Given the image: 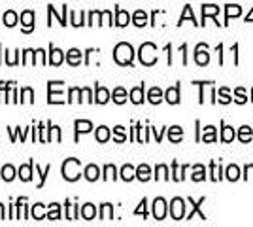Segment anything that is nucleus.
I'll return each instance as SVG.
<instances>
[{
	"instance_id": "55",
	"label": "nucleus",
	"mask_w": 253,
	"mask_h": 227,
	"mask_svg": "<svg viewBox=\"0 0 253 227\" xmlns=\"http://www.w3.org/2000/svg\"><path fill=\"white\" fill-rule=\"evenodd\" d=\"M0 220H4V207L0 205Z\"/></svg>"
},
{
	"instance_id": "45",
	"label": "nucleus",
	"mask_w": 253,
	"mask_h": 227,
	"mask_svg": "<svg viewBox=\"0 0 253 227\" xmlns=\"http://www.w3.org/2000/svg\"><path fill=\"white\" fill-rule=\"evenodd\" d=\"M187 17H191L193 21H195V17H193V10H191V6H186V10H184V16H182V19H180V25L186 21Z\"/></svg>"
},
{
	"instance_id": "4",
	"label": "nucleus",
	"mask_w": 253,
	"mask_h": 227,
	"mask_svg": "<svg viewBox=\"0 0 253 227\" xmlns=\"http://www.w3.org/2000/svg\"><path fill=\"white\" fill-rule=\"evenodd\" d=\"M170 214L174 220H182L186 216V205H184V199L176 197L172 203H170Z\"/></svg>"
},
{
	"instance_id": "27",
	"label": "nucleus",
	"mask_w": 253,
	"mask_h": 227,
	"mask_svg": "<svg viewBox=\"0 0 253 227\" xmlns=\"http://www.w3.org/2000/svg\"><path fill=\"white\" fill-rule=\"evenodd\" d=\"M235 137H236V133H235L233 127H223V133H221V140L223 142H231V140H235Z\"/></svg>"
},
{
	"instance_id": "54",
	"label": "nucleus",
	"mask_w": 253,
	"mask_h": 227,
	"mask_svg": "<svg viewBox=\"0 0 253 227\" xmlns=\"http://www.w3.org/2000/svg\"><path fill=\"white\" fill-rule=\"evenodd\" d=\"M17 135L23 139V131H21V127H17ZM12 140H16V135H14V139H12Z\"/></svg>"
},
{
	"instance_id": "3",
	"label": "nucleus",
	"mask_w": 253,
	"mask_h": 227,
	"mask_svg": "<svg viewBox=\"0 0 253 227\" xmlns=\"http://www.w3.org/2000/svg\"><path fill=\"white\" fill-rule=\"evenodd\" d=\"M138 55H140V61L146 67H152V65H155V61H157V48L153 46L152 42H146V44H142Z\"/></svg>"
},
{
	"instance_id": "51",
	"label": "nucleus",
	"mask_w": 253,
	"mask_h": 227,
	"mask_svg": "<svg viewBox=\"0 0 253 227\" xmlns=\"http://www.w3.org/2000/svg\"><path fill=\"white\" fill-rule=\"evenodd\" d=\"M53 135H55V140L59 142V140H61V129H59V127H53Z\"/></svg>"
},
{
	"instance_id": "8",
	"label": "nucleus",
	"mask_w": 253,
	"mask_h": 227,
	"mask_svg": "<svg viewBox=\"0 0 253 227\" xmlns=\"http://www.w3.org/2000/svg\"><path fill=\"white\" fill-rule=\"evenodd\" d=\"M57 89V82H50V105H57V103H65L63 99V93L61 91H55Z\"/></svg>"
},
{
	"instance_id": "47",
	"label": "nucleus",
	"mask_w": 253,
	"mask_h": 227,
	"mask_svg": "<svg viewBox=\"0 0 253 227\" xmlns=\"http://www.w3.org/2000/svg\"><path fill=\"white\" fill-rule=\"evenodd\" d=\"M236 101H238V103H240V105H244V103L248 101V99H246V91H244V89H242V87L236 89Z\"/></svg>"
},
{
	"instance_id": "1",
	"label": "nucleus",
	"mask_w": 253,
	"mask_h": 227,
	"mask_svg": "<svg viewBox=\"0 0 253 227\" xmlns=\"http://www.w3.org/2000/svg\"><path fill=\"white\" fill-rule=\"evenodd\" d=\"M133 57H135V52H133V46H131V44L121 42V44L116 46L114 59L118 61L119 65H131V63H133Z\"/></svg>"
},
{
	"instance_id": "16",
	"label": "nucleus",
	"mask_w": 253,
	"mask_h": 227,
	"mask_svg": "<svg viewBox=\"0 0 253 227\" xmlns=\"http://www.w3.org/2000/svg\"><path fill=\"white\" fill-rule=\"evenodd\" d=\"M184 137V131H182V127H178V125H174V127H170L169 131V139L170 142H180Z\"/></svg>"
},
{
	"instance_id": "31",
	"label": "nucleus",
	"mask_w": 253,
	"mask_h": 227,
	"mask_svg": "<svg viewBox=\"0 0 253 227\" xmlns=\"http://www.w3.org/2000/svg\"><path fill=\"white\" fill-rule=\"evenodd\" d=\"M2 178L6 180V182H10V180H14V176H16V169L12 167V165H6L4 169H2Z\"/></svg>"
},
{
	"instance_id": "21",
	"label": "nucleus",
	"mask_w": 253,
	"mask_h": 227,
	"mask_svg": "<svg viewBox=\"0 0 253 227\" xmlns=\"http://www.w3.org/2000/svg\"><path fill=\"white\" fill-rule=\"evenodd\" d=\"M242 14V8L240 6H235V4H229L227 6V10H225V16H227V21L231 17H238Z\"/></svg>"
},
{
	"instance_id": "12",
	"label": "nucleus",
	"mask_w": 253,
	"mask_h": 227,
	"mask_svg": "<svg viewBox=\"0 0 253 227\" xmlns=\"http://www.w3.org/2000/svg\"><path fill=\"white\" fill-rule=\"evenodd\" d=\"M165 97H167V101H169L170 105H178V103H180V89H178V86H176V87H170Z\"/></svg>"
},
{
	"instance_id": "28",
	"label": "nucleus",
	"mask_w": 253,
	"mask_h": 227,
	"mask_svg": "<svg viewBox=\"0 0 253 227\" xmlns=\"http://www.w3.org/2000/svg\"><path fill=\"white\" fill-rule=\"evenodd\" d=\"M252 127H248V125H244V127H240V133H238V139L242 140V142H248V140H252Z\"/></svg>"
},
{
	"instance_id": "42",
	"label": "nucleus",
	"mask_w": 253,
	"mask_h": 227,
	"mask_svg": "<svg viewBox=\"0 0 253 227\" xmlns=\"http://www.w3.org/2000/svg\"><path fill=\"white\" fill-rule=\"evenodd\" d=\"M82 93H84V91H82V89H78V87L70 89V99H68V101H70V103H76V101H82V99H78V97H80Z\"/></svg>"
},
{
	"instance_id": "15",
	"label": "nucleus",
	"mask_w": 253,
	"mask_h": 227,
	"mask_svg": "<svg viewBox=\"0 0 253 227\" xmlns=\"http://www.w3.org/2000/svg\"><path fill=\"white\" fill-rule=\"evenodd\" d=\"M63 59H65V55L61 50H55V48H51V55H50V63L51 65H55V67H59L61 63H63Z\"/></svg>"
},
{
	"instance_id": "24",
	"label": "nucleus",
	"mask_w": 253,
	"mask_h": 227,
	"mask_svg": "<svg viewBox=\"0 0 253 227\" xmlns=\"http://www.w3.org/2000/svg\"><path fill=\"white\" fill-rule=\"evenodd\" d=\"M202 140H204V142H216V127L208 125V127L204 129Z\"/></svg>"
},
{
	"instance_id": "26",
	"label": "nucleus",
	"mask_w": 253,
	"mask_h": 227,
	"mask_svg": "<svg viewBox=\"0 0 253 227\" xmlns=\"http://www.w3.org/2000/svg\"><path fill=\"white\" fill-rule=\"evenodd\" d=\"M91 129H93L91 122H85V120L84 122H82V120L76 122V133H78V135H80V133H89Z\"/></svg>"
},
{
	"instance_id": "33",
	"label": "nucleus",
	"mask_w": 253,
	"mask_h": 227,
	"mask_svg": "<svg viewBox=\"0 0 253 227\" xmlns=\"http://www.w3.org/2000/svg\"><path fill=\"white\" fill-rule=\"evenodd\" d=\"M108 139H110V129L104 127V125L99 127V129H97V140H99V142H106Z\"/></svg>"
},
{
	"instance_id": "20",
	"label": "nucleus",
	"mask_w": 253,
	"mask_h": 227,
	"mask_svg": "<svg viewBox=\"0 0 253 227\" xmlns=\"http://www.w3.org/2000/svg\"><path fill=\"white\" fill-rule=\"evenodd\" d=\"M95 214H97V209L91 205V203H87L82 207V216H84L85 220H93L95 218Z\"/></svg>"
},
{
	"instance_id": "19",
	"label": "nucleus",
	"mask_w": 253,
	"mask_h": 227,
	"mask_svg": "<svg viewBox=\"0 0 253 227\" xmlns=\"http://www.w3.org/2000/svg\"><path fill=\"white\" fill-rule=\"evenodd\" d=\"M148 99H150L152 105H159V103L163 101V91L159 87H153L152 91H150V95H148Z\"/></svg>"
},
{
	"instance_id": "6",
	"label": "nucleus",
	"mask_w": 253,
	"mask_h": 227,
	"mask_svg": "<svg viewBox=\"0 0 253 227\" xmlns=\"http://www.w3.org/2000/svg\"><path fill=\"white\" fill-rule=\"evenodd\" d=\"M153 216H155V220H163L167 216V203H165V199H155V203H153Z\"/></svg>"
},
{
	"instance_id": "9",
	"label": "nucleus",
	"mask_w": 253,
	"mask_h": 227,
	"mask_svg": "<svg viewBox=\"0 0 253 227\" xmlns=\"http://www.w3.org/2000/svg\"><path fill=\"white\" fill-rule=\"evenodd\" d=\"M33 161L29 163V165H23L21 169H19V178L23 180V182H29L31 178H33Z\"/></svg>"
},
{
	"instance_id": "40",
	"label": "nucleus",
	"mask_w": 253,
	"mask_h": 227,
	"mask_svg": "<svg viewBox=\"0 0 253 227\" xmlns=\"http://www.w3.org/2000/svg\"><path fill=\"white\" fill-rule=\"evenodd\" d=\"M72 25H74V27L84 25V12H82V16H80L78 12H72Z\"/></svg>"
},
{
	"instance_id": "52",
	"label": "nucleus",
	"mask_w": 253,
	"mask_h": 227,
	"mask_svg": "<svg viewBox=\"0 0 253 227\" xmlns=\"http://www.w3.org/2000/svg\"><path fill=\"white\" fill-rule=\"evenodd\" d=\"M82 91H84V97H85V99H87L89 103H93V99H91V91H89V89H82Z\"/></svg>"
},
{
	"instance_id": "50",
	"label": "nucleus",
	"mask_w": 253,
	"mask_h": 227,
	"mask_svg": "<svg viewBox=\"0 0 253 227\" xmlns=\"http://www.w3.org/2000/svg\"><path fill=\"white\" fill-rule=\"evenodd\" d=\"M146 205H148V203H146V199H144V201L140 203V207L136 209L135 214H144V216H146V214H148V212H146Z\"/></svg>"
},
{
	"instance_id": "5",
	"label": "nucleus",
	"mask_w": 253,
	"mask_h": 227,
	"mask_svg": "<svg viewBox=\"0 0 253 227\" xmlns=\"http://www.w3.org/2000/svg\"><path fill=\"white\" fill-rule=\"evenodd\" d=\"M195 61H197V65H208L210 63V55H208V48L201 44V46H197V52H195Z\"/></svg>"
},
{
	"instance_id": "17",
	"label": "nucleus",
	"mask_w": 253,
	"mask_h": 227,
	"mask_svg": "<svg viewBox=\"0 0 253 227\" xmlns=\"http://www.w3.org/2000/svg\"><path fill=\"white\" fill-rule=\"evenodd\" d=\"M135 176H136V169H135V167H131V165H125V167L121 169V178H123L125 182H131Z\"/></svg>"
},
{
	"instance_id": "39",
	"label": "nucleus",
	"mask_w": 253,
	"mask_h": 227,
	"mask_svg": "<svg viewBox=\"0 0 253 227\" xmlns=\"http://www.w3.org/2000/svg\"><path fill=\"white\" fill-rule=\"evenodd\" d=\"M104 180H116V167L114 165H106V169H104Z\"/></svg>"
},
{
	"instance_id": "43",
	"label": "nucleus",
	"mask_w": 253,
	"mask_h": 227,
	"mask_svg": "<svg viewBox=\"0 0 253 227\" xmlns=\"http://www.w3.org/2000/svg\"><path fill=\"white\" fill-rule=\"evenodd\" d=\"M219 103H223V105L231 103V95H229V91H227L225 87L219 89Z\"/></svg>"
},
{
	"instance_id": "46",
	"label": "nucleus",
	"mask_w": 253,
	"mask_h": 227,
	"mask_svg": "<svg viewBox=\"0 0 253 227\" xmlns=\"http://www.w3.org/2000/svg\"><path fill=\"white\" fill-rule=\"evenodd\" d=\"M125 139H127V137H125V129H123L121 125L116 127V140H118V142H123Z\"/></svg>"
},
{
	"instance_id": "48",
	"label": "nucleus",
	"mask_w": 253,
	"mask_h": 227,
	"mask_svg": "<svg viewBox=\"0 0 253 227\" xmlns=\"http://www.w3.org/2000/svg\"><path fill=\"white\" fill-rule=\"evenodd\" d=\"M97 23H101V14H99V12H91L89 25H97Z\"/></svg>"
},
{
	"instance_id": "30",
	"label": "nucleus",
	"mask_w": 253,
	"mask_h": 227,
	"mask_svg": "<svg viewBox=\"0 0 253 227\" xmlns=\"http://www.w3.org/2000/svg\"><path fill=\"white\" fill-rule=\"evenodd\" d=\"M114 101H116L118 105H123V103L127 101V91L123 87H118L114 91Z\"/></svg>"
},
{
	"instance_id": "41",
	"label": "nucleus",
	"mask_w": 253,
	"mask_h": 227,
	"mask_svg": "<svg viewBox=\"0 0 253 227\" xmlns=\"http://www.w3.org/2000/svg\"><path fill=\"white\" fill-rule=\"evenodd\" d=\"M33 97H34V93H33V89L31 87H25L23 89V103H33Z\"/></svg>"
},
{
	"instance_id": "13",
	"label": "nucleus",
	"mask_w": 253,
	"mask_h": 227,
	"mask_svg": "<svg viewBox=\"0 0 253 227\" xmlns=\"http://www.w3.org/2000/svg\"><path fill=\"white\" fill-rule=\"evenodd\" d=\"M99 176H101V171H99L97 165H89V167L85 169V178H87L89 182H95Z\"/></svg>"
},
{
	"instance_id": "34",
	"label": "nucleus",
	"mask_w": 253,
	"mask_h": 227,
	"mask_svg": "<svg viewBox=\"0 0 253 227\" xmlns=\"http://www.w3.org/2000/svg\"><path fill=\"white\" fill-rule=\"evenodd\" d=\"M227 178H229L231 182L238 180V178H240V169H238V167H235V165H231V167L227 169Z\"/></svg>"
},
{
	"instance_id": "2",
	"label": "nucleus",
	"mask_w": 253,
	"mask_h": 227,
	"mask_svg": "<svg viewBox=\"0 0 253 227\" xmlns=\"http://www.w3.org/2000/svg\"><path fill=\"white\" fill-rule=\"evenodd\" d=\"M63 176L68 182H74L80 178V159H67L63 163Z\"/></svg>"
},
{
	"instance_id": "25",
	"label": "nucleus",
	"mask_w": 253,
	"mask_h": 227,
	"mask_svg": "<svg viewBox=\"0 0 253 227\" xmlns=\"http://www.w3.org/2000/svg\"><path fill=\"white\" fill-rule=\"evenodd\" d=\"M218 14H219V8H218V6H214V4H204L202 6L204 19L208 17V16H218Z\"/></svg>"
},
{
	"instance_id": "53",
	"label": "nucleus",
	"mask_w": 253,
	"mask_h": 227,
	"mask_svg": "<svg viewBox=\"0 0 253 227\" xmlns=\"http://www.w3.org/2000/svg\"><path fill=\"white\" fill-rule=\"evenodd\" d=\"M246 21H248V23H253V8H252V12H250V16L246 17Z\"/></svg>"
},
{
	"instance_id": "36",
	"label": "nucleus",
	"mask_w": 253,
	"mask_h": 227,
	"mask_svg": "<svg viewBox=\"0 0 253 227\" xmlns=\"http://www.w3.org/2000/svg\"><path fill=\"white\" fill-rule=\"evenodd\" d=\"M157 180H169V169L165 165H159L157 167Z\"/></svg>"
},
{
	"instance_id": "49",
	"label": "nucleus",
	"mask_w": 253,
	"mask_h": 227,
	"mask_svg": "<svg viewBox=\"0 0 253 227\" xmlns=\"http://www.w3.org/2000/svg\"><path fill=\"white\" fill-rule=\"evenodd\" d=\"M212 180H219V169L216 163H212Z\"/></svg>"
},
{
	"instance_id": "32",
	"label": "nucleus",
	"mask_w": 253,
	"mask_h": 227,
	"mask_svg": "<svg viewBox=\"0 0 253 227\" xmlns=\"http://www.w3.org/2000/svg\"><path fill=\"white\" fill-rule=\"evenodd\" d=\"M148 23V16H146V12H142V10H138L135 14V25L136 27H144Z\"/></svg>"
},
{
	"instance_id": "7",
	"label": "nucleus",
	"mask_w": 253,
	"mask_h": 227,
	"mask_svg": "<svg viewBox=\"0 0 253 227\" xmlns=\"http://www.w3.org/2000/svg\"><path fill=\"white\" fill-rule=\"evenodd\" d=\"M21 23H23V31L25 33H31L34 27V14L31 10H27V12H23L21 14Z\"/></svg>"
},
{
	"instance_id": "35",
	"label": "nucleus",
	"mask_w": 253,
	"mask_h": 227,
	"mask_svg": "<svg viewBox=\"0 0 253 227\" xmlns=\"http://www.w3.org/2000/svg\"><path fill=\"white\" fill-rule=\"evenodd\" d=\"M33 218L34 220H44V218H46V214H44V205H34Z\"/></svg>"
},
{
	"instance_id": "11",
	"label": "nucleus",
	"mask_w": 253,
	"mask_h": 227,
	"mask_svg": "<svg viewBox=\"0 0 253 227\" xmlns=\"http://www.w3.org/2000/svg\"><path fill=\"white\" fill-rule=\"evenodd\" d=\"M67 61L72 67L80 65V63H82V52H80V50H70V52L67 53Z\"/></svg>"
},
{
	"instance_id": "10",
	"label": "nucleus",
	"mask_w": 253,
	"mask_h": 227,
	"mask_svg": "<svg viewBox=\"0 0 253 227\" xmlns=\"http://www.w3.org/2000/svg\"><path fill=\"white\" fill-rule=\"evenodd\" d=\"M136 178L142 180V182H148V180L152 178V171H150V167H148V165H140V167L136 169Z\"/></svg>"
},
{
	"instance_id": "18",
	"label": "nucleus",
	"mask_w": 253,
	"mask_h": 227,
	"mask_svg": "<svg viewBox=\"0 0 253 227\" xmlns=\"http://www.w3.org/2000/svg\"><path fill=\"white\" fill-rule=\"evenodd\" d=\"M131 101H133L135 105H140V103L144 101V86L135 87L133 91H131Z\"/></svg>"
},
{
	"instance_id": "29",
	"label": "nucleus",
	"mask_w": 253,
	"mask_h": 227,
	"mask_svg": "<svg viewBox=\"0 0 253 227\" xmlns=\"http://www.w3.org/2000/svg\"><path fill=\"white\" fill-rule=\"evenodd\" d=\"M206 169H204L202 165H195V169H193V180L195 182H201V180H204L206 178Z\"/></svg>"
},
{
	"instance_id": "14",
	"label": "nucleus",
	"mask_w": 253,
	"mask_h": 227,
	"mask_svg": "<svg viewBox=\"0 0 253 227\" xmlns=\"http://www.w3.org/2000/svg\"><path fill=\"white\" fill-rule=\"evenodd\" d=\"M99 105H106L110 101V91L106 87H97V99H95Z\"/></svg>"
},
{
	"instance_id": "44",
	"label": "nucleus",
	"mask_w": 253,
	"mask_h": 227,
	"mask_svg": "<svg viewBox=\"0 0 253 227\" xmlns=\"http://www.w3.org/2000/svg\"><path fill=\"white\" fill-rule=\"evenodd\" d=\"M101 25H112V12H102Z\"/></svg>"
},
{
	"instance_id": "22",
	"label": "nucleus",
	"mask_w": 253,
	"mask_h": 227,
	"mask_svg": "<svg viewBox=\"0 0 253 227\" xmlns=\"http://www.w3.org/2000/svg\"><path fill=\"white\" fill-rule=\"evenodd\" d=\"M129 21H131V16H129L125 10H118V19H116V25H119V27H125V25H129Z\"/></svg>"
},
{
	"instance_id": "38",
	"label": "nucleus",
	"mask_w": 253,
	"mask_h": 227,
	"mask_svg": "<svg viewBox=\"0 0 253 227\" xmlns=\"http://www.w3.org/2000/svg\"><path fill=\"white\" fill-rule=\"evenodd\" d=\"M48 218L50 220H59L61 218V214H59V205H50V212H48Z\"/></svg>"
},
{
	"instance_id": "37",
	"label": "nucleus",
	"mask_w": 253,
	"mask_h": 227,
	"mask_svg": "<svg viewBox=\"0 0 253 227\" xmlns=\"http://www.w3.org/2000/svg\"><path fill=\"white\" fill-rule=\"evenodd\" d=\"M112 212H114V210H112V205H108V203H104V205H102L101 218H102V220H110V218H112Z\"/></svg>"
},
{
	"instance_id": "23",
	"label": "nucleus",
	"mask_w": 253,
	"mask_h": 227,
	"mask_svg": "<svg viewBox=\"0 0 253 227\" xmlns=\"http://www.w3.org/2000/svg\"><path fill=\"white\" fill-rule=\"evenodd\" d=\"M2 23H4V25H8V27H14V25L17 23V14L16 12H12V10H10V12H6V14H4V17H2Z\"/></svg>"
}]
</instances>
